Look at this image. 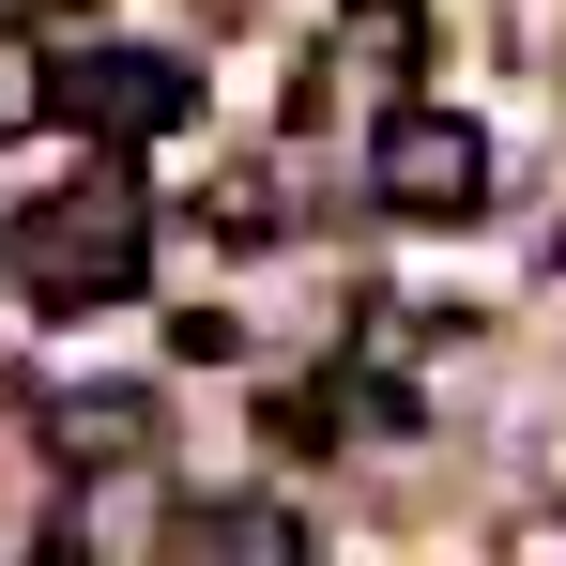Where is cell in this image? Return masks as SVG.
<instances>
[{
	"instance_id": "obj_1",
	"label": "cell",
	"mask_w": 566,
	"mask_h": 566,
	"mask_svg": "<svg viewBox=\"0 0 566 566\" xmlns=\"http://www.w3.org/2000/svg\"><path fill=\"white\" fill-rule=\"evenodd\" d=\"M138 276H154V199L138 185H77V199H31V214H15V291H31L46 322L123 306Z\"/></svg>"
},
{
	"instance_id": "obj_2",
	"label": "cell",
	"mask_w": 566,
	"mask_h": 566,
	"mask_svg": "<svg viewBox=\"0 0 566 566\" xmlns=\"http://www.w3.org/2000/svg\"><path fill=\"white\" fill-rule=\"evenodd\" d=\"M368 185H382V214H413V230H474V214H490V123H460V107H382Z\"/></svg>"
},
{
	"instance_id": "obj_3",
	"label": "cell",
	"mask_w": 566,
	"mask_h": 566,
	"mask_svg": "<svg viewBox=\"0 0 566 566\" xmlns=\"http://www.w3.org/2000/svg\"><path fill=\"white\" fill-rule=\"evenodd\" d=\"M62 123L107 138V154H138V138H185L199 123V77L154 62V46H93V62H62Z\"/></svg>"
},
{
	"instance_id": "obj_4",
	"label": "cell",
	"mask_w": 566,
	"mask_h": 566,
	"mask_svg": "<svg viewBox=\"0 0 566 566\" xmlns=\"http://www.w3.org/2000/svg\"><path fill=\"white\" fill-rule=\"evenodd\" d=\"M154 536H185V505L154 490V460H93L46 505V552H154Z\"/></svg>"
},
{
	"instance_id": "obj_5",
	"label": "cell",
	"mask_w": 566,
	"mask_h": 566,
	"mask_svg": "<svg viewBox=\"0 0 566 566\" xmlns=\"http://www.w3.org/2000/svg\"><path fill=\"white\" fill-rule=\"evenodd\" d=\"M169 429H154V398L138 382H77V398H46V460L93 474V460H154Z\"/></svg>"
},
{
	"instance_id": "obj_6",
	"label": "cell",
	"mask_w": 566,
	"mask_h": 566,
	"mask_svg": "<svg viewBox=\"0 0 566 566\" xmlns=\"http://www.w3.org/2000/svg\"><path fill=\"white\" fill-rule=\"evenodd\" d=\"M185 552H245V566H291V552H306V521H291V505H185Z\"/></svg>"
},
{
	"instance_id": "obj_7",
	"label": "cell",
	"mask_w": 566,
	"mask_h": 566,
	"mask_svg": "<svg viewBox=\"0 0 566 566\" xmlns=\"http://www.w3.org/2000/svg\"><path fill=\"white\" fill-rule=\"evenodd\" d=\"M31 123H62V62H46L31 31H0V154H15Z\"/></svg>"
},
{
	"instance_id": "obj_8",
	"label": "cell",
	"mask_w": 566,
	"mask_h": 566,
	"mask_svg": "<svg viewBox=\"0 0 566 566\" xmlns=\"http://www.w3.org/2000/svg\"><path fill=\"white\" fill-rule=\"evenodd\" d=\"M199 230H214V245H276V230H291V199L261 185V169H214V185H199Z\"/></svg>"
},
{
	"instance_id": "obj_9",
	"label": "cell",
	"mask_w": 566,
	"mask_h": 566,
	"mask_svg": "<svg viewBox=\"0 0 566 566\" xmlns=\"http://www.w3.org/2000/svg\"><path fill=\"white\" fill-rule=\"evenodd\" d=\"M353 15H413V0H353Z\"/></svg>"
}]
</instances>
